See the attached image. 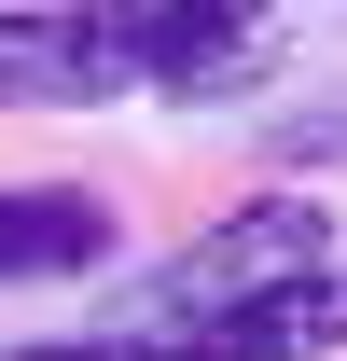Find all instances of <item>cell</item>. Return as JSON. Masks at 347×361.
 I'll return each instance as SVG.
<instances>
[{
  "label": "cell",
  "instance_id": "obj_1",
  "mask_svg": "<svg viewBox=\"0 0 347 361\" xmlns=\"http://www.w3.org/2000/svg\"><path fill=\"white\" fill-rule=\"evenodd\" d=\"M319 264H347L334 195H236L222 223H195L167 264L139 278V334H195V319L250 306V292H278V278H319Z\"/></svg>",
  "mask_w": 347,
  "mask_h": 361
},
{
  "label": "cell",
  "instance_id": "obj_2",
  "mask_svg": "<svg viewBox=\"0 0 347 361\" xmlns=\"http://www.w3.org/2000/svg\"><path fill=\"white\" fill-rule=\"evenodd\" d=\"M97 97H126V56L97 42L84 0H14L0 14V111H97Z\"/></svg>",
  "mask_w": 347,
  "mask_h": 361
},
{
  "label": "cell",
  "instance_id": "obj_3",
  "mask_svg": "<svg viewBox=\"0 0 347 361\" xmlns=\"http://www.w3.org/2000/svg\"><path fill=\"white\" fill-rule=\"evenodd\" d=\"M84 14H97V42L126 56V84L139 70H153V84H209L278 0H84Z\"/></svg>",
  "mask_w": 347,
  "mask_h": 361
},
{
  "label": "cell",
  "instance_id": "obj_4",
  "mask_svg": "<svg viewBox=\"0 0 347 361\" xmlns=\"http://www.w3.org/2000/svg\"><path fill=\"white\" fill-rule=\"evenodd\" d=\"M195 348H209V361H334L347 348V264L278 278V292H250V306L195 319Z\"/></svg>",
  "mask_w": 347,
  "mask_h": 361
},
{
  "label": "cell",
  "instance_id": "obj_5",
  "mask_svg": "<svg viewBox=\"0 0 347 361\" xmlns=\"http://www.w3.org/2000/svg\"><path fill=\"white\" fill-rule=\"evenodd\" d=\"M97 264H111V195L0 180V278H97Z\"/></svg>",
  "mask_w": 347,
  "mask_h": 361
},
{
  "label": "cell",
  "instance_id": "obj_6",
  "mask_svg": "<svg viewBox=\"0 0 347 361\" xmlns=\"http://www.w3.org/2000/svg\"><path fill=\"white\" fill-rule=\"evenodd\" d=\"M14 361H209V348H195V334H139V319H126V334H56V348H14Z\"/></svg>",
  "mask_w": 347,
  "mask_h": 361
}]
</instances>
